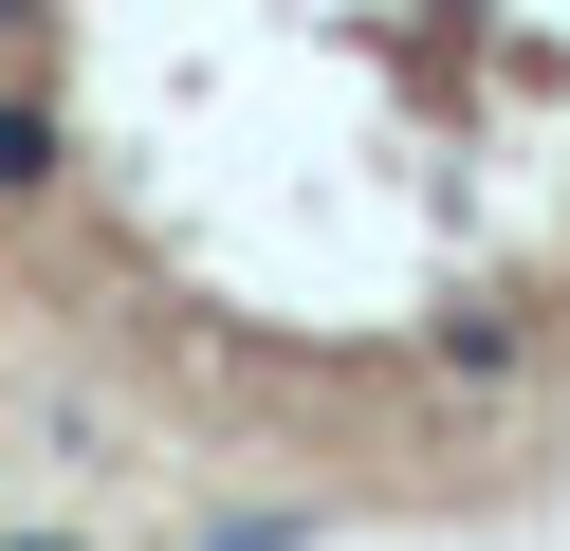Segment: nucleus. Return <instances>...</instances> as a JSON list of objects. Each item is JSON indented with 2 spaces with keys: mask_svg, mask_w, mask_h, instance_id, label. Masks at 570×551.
I'll return each instance as SVG.
<instances>
[{
  "mask_svg": "<svg viewBox=\"0 0 570 551\" xmlns=\"http://www.w3.org/2000/svg\"><path fill=\"white\" fill-rule=\"evenodd\" d=\"M0 203H111L222 386L570 478V0H0Z\"/></svg>",
  "mask_w": 570,
  "mask_h": 551,
  "instance_id": "obj_1",
  "label": "nucleus"
}]
</instances>
